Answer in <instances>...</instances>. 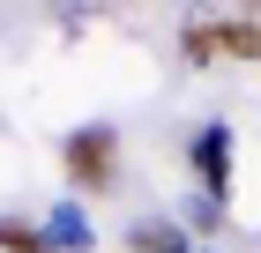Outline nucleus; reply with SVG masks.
<instances>
[{
	"instance_id": "obj_1",
	"label": "nucleus",
	"mask_w": 261,
	"mask_h": 253,
	"mask_svg": "<svg viewBox=\"0 0 261 253\" xmlns=\"http://www.w3.org/2000/svg\"><path fill=\"white\" fill-rule=\"evenodd\" d=\"M60 156H67V179H75L82 194H105L112 172H120V134L112 127H75Z\"/></svg>"
},
{
	"instance_id": "obj_2",
	"label": "nucleus",
	"mask_w": 261,
	"mask_h": 253,
	"mask_svg": "<svg viewBox=\"0 0 261 253\" xmlns=\"http://www.w3.org/2000/svg\"><path fill=\"white\" fill-rule=\"evenodd\" d=\"M187 60H261V15L254 22H187Z\"/></svg>"
},
{
	"instance_id": "obj_3",
	"label": "nucleus",
	"mask_w": 261,
	"mask_h": 253,
	"mask_svg": "<svg viewBox=\"0 0 261 253\" xmlns=\"http://www.w3.org/2000/svg\"><path fill=\"white\" fill-rule=\"evenodd\" d=\"M194 164H201V186H209V194H224V172H231V134H224V127H209V134L194 142Z\"/></svg>"
},
{
	"instance_id": "obj_4",
	"label": "nucleus",
	"mask_w": 261,
	"mask_h": 253,
	"mask_svg": "<svg viewBox=\"0 0 261 253\" xmlns=\"http://www.w3.org/2000/svg\"><path fill=\"white\" fill-rule=\"evenodd\" d=\"M0 253H53V238L38 223H22V216H0Z\"/></svg>"
},
{
	"instance_id": "obj_5",
	"label": "nucleus",
	"mask_w": 261,
	"mask_h": 253,
	"mask_svg": "<svg viewBox=\"0 0 261 253\" xmlns=\"http://www.w3.org/2000/svg\"><path fill=\"white\" fill-rule=\"evenodd\" d=\"M127 238H135V253H187L172 223H135V231H127Z\"/></svg>"
}]
</instances>
